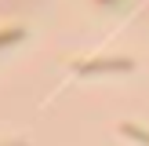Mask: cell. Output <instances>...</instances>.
<instances>
[{
  "mask_svg": "<svg viewBox=\"0 0 149 146\" xmlns=\"http://www.w3.org/2000/svg\"><path fill=\"white\" fill-rule=\"evenodd\" d=\"M131 69H135L131 58H91L77 66V73H131Z\"/></svg>",
  "mask_w": 149,
  "mask_h": 146,
  "instance_id": "obj_1",
  "label": "cell"
},
{
  "mask_svg": "<svg viewBox=\"0 0 149 146\" xmlns=\"http://www.w3.org/2000/svg\"><path fill=\"white\" fill-rule=\"evenodd\" d=\"M15 40H22V29H4V33H0V48H4V44H15Z\"/></svg>",
  "mask_w": 149,
  "mask_h": 146,
  "instance_id": "obj_2",
  "label": "cell"
},
{
  "mask_svg": "<svg viewBox=\"0 0 149 146\" xmlns=\"http://www.w3.org/2000/svg\"><path fill=\"white\" fill-rule=\"evenodd\" d=\"M124 131H127V135H138V139H142V142H149V135H146V131H138V128H131V124H127V128H124Z\"/></svg>",
  "mask_w": 149,
  "mask_h": 146,
  "instance_id": "obj_3",
  "label": "cell"
}]
</instances>
